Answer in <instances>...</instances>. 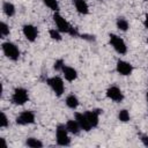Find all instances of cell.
<instances>
[{
    "label": "cell",
    "mask_w": 148,
    "mask_h": 148,
    "mask_svg": "<svg viewBox=\"0 0 148 148\" xmlns=\"http://www.w3.org/2000/svg\"><path fill=\"white\" fill-rule=\"evenodd\" d=\"M53 21H54V23H56L57 29H58L60 32H62V34H67V35L73 36V37L79 36L77 30H76L75 28H73V27L69 24V22H68L67 20H65L58 12L54 13V15H53Z\"/></svg>",
    "instance_id": "1"
},
{
    "label": "cell",
    "mask_w": 148,
    "mask_h": 148,
    "mask_svg": "<svg viewBox=\"0 0 148 148\" xmlns=\"http://www.w3.org/2000/svg\"><path fill=\"white\" fill-rule=\"evenodd\" d=\"M68 131L66 128V125L59 124L56 128V141L58 146L61 147H67L71 145V138L68 135Z\"/></svg>",
    "instance_id": "2"
},
{
    "label": "cell",
    "mask_w": 148,
    "mask_h": 148,
    "mask_svg": "<svg viewBox=\"0 0 148 148\" xmlns=\"http://www.w3.org/2000/svg\"><path fill=\"white\" fill-rule=\"evenodd\" d=\"M1 49H2L3 54L8 59H10L13 61L18 60V58L21 56V52H20L18 47L14 43H12V42H3L2 45H1Z\"/></svg>",
    "instance_id": "3"
},
{
    "label": "cell",
    "mask_w": 148,
    "mask_h": 148,
    "mask_svg": "<svg viewBox=\"0 0 148 148\" xmlns=\"http://www.w3.org/2000/svg\"><path fill=\"white\" fill-rule=\"evenodd\" d=\"M29 101V92L25 88L17 87L12 94V103L15 105H24Z\"/></svg>",
    "instance_id": "4"
},
{
    "label": "cell",
    "mask_w": 148,
    "mask_h": 148,
    "mask_svg": "<svg viewBox=\"0 0 148 148\" xmlns=\"http://www.w3.org/2000/svg\"><path fill=\"white\" fill-rule=\"evenodd\" d=\"M109 40H110L111 46L113 47V50L117 53H119V54H126V52H127V45H126L125 40L121 37H119L116 34H110L109 35Z\"/></svg>",
    "instance_id": "5"
},
{
    "label": "cell",
    "mask_w": 148,
    "mask_h": 148,
    "mask_svg": "<svg viewBox=\"0 0 148 148\" xmlns=\"http://www.w3.org/2000/svg\"><path fill=\"white\" fill-rule=\"evenodd\" d=\"M46 83L47 86L52 89V91L58 96L60 97L64 92H65V83H64V80L60 77V76H52V77H49L46 80Z\"/></svg>",
    "instance_id": "6"
},
{
    "label": "cell",
    "mask_w": 148,
    "mask_h": 148,
    "mask_svg": "<svg viewBox=\"0 0 148 148\" xmlns=\"http://www.w3.org/2000/svg\"><path fill=\"white\" fill-rule=\"evenodd\" d=\"M16 124L17 125H21V126H25V125H30V124H34L35 123V113L32 111H29V110H25V111H22L15 119Z\"/></svg>",
    "instance_id": "7"
},
{
    "label": "cell",
    "mask_w": 148,
    "mask_h": 148,
    "mask_svg": "<svg viewBox=\"0 0 148 148\" xmlns=\"http://www.w3.org/2000/svg\"><path fill=\"white\" fill-rule=\"evenodd\" d=\"M105 94H106V97L114 103H120L124 99V94L120 90V88H118L117 86H110L106 89Z\"/></svg>",
    "instance_id": "8"
},
{
    "label": "cell",
    "mask_w": 148,
    "mask_h": 148,
    "mask_svg": "<svg viewBox=\"0 0 148 148\" xmlns=\"http://www.w3.org/2000/svg\"><path fill=\"white\" fill-rule=\"evenodd\" d=\"M116 71H117L118 74H120L123 76H127V75H131L132 74L133 66L130 62L119 59V60H117V64H116Z\"/></svg>",
    "instance_id": "9"
},
{
    "label": "cell",
    "mask_w": 148,
    "mask_h": 148,
    "mask_svg": "<svg viewBox=\"0 0 148 148\" xmlns=\"http://www.w3.org/2000/svg\"><path fill=\"white\" fill-rule=\"evenodd\" d=\"M22 32L24 35V37L29 40V42H35L37 39L38 36V29L34 25V24H24L22 27Z\"/></svg>",
    "instance_id": "10"
},
{
    "label": "cell",
    "mask_w": 148,
    "mask_h": 148,
    "mask_svg": "<svg viewBox=\"0 0 148 148\" xmlns=\"http://www.w3.org/2000/svg\"><path fill=\"white\" fill-rule=\"evenodd\" d=\"M74 119L79 123V125H80V127H81L82 131L89 132V131L92 128L91 125H90V123H89V120H88V118H87V116H86L84 113L75 112V113H74Z\"/></svg>",
    "instance_id": "11"
},
{
    "label": "cell",
    "mask_w": 148,
    "mask_h": 148,
    "mask_svg": "<svg viewBox=\"0 0 148 148\" xmlns=\"http://www.w3.org/2000/svg\"><path fill=\"white\" fill-rule=\"evenodd\" d=\"M61 73H62V75H64L65 80L68 81V82H73V81H75L76 77H77V72H76V69H75L74 67H72V66L64 65L62 68H61Z\"/></svg>",
    "instance_id": "12"
},
{
    "label": "cell",
    "mask_w": 148,
    "mask_h": 148,
    "mask_svg": "<svg viewBox=\"0 0 148 148\" xmlns=\"http://www.w3.org/2000/svg\"><path fill=\"white\" fill-rule=\"evenodd\" d=\"M102 111L103 110H101V109H96V110H90V111H86L84 112V114L87 116V118H88V120H89V123H90L92 128L97 127V125L99 123V114L102 113Z\"/></svg>",
    "instance_id": "13"
},
{
    "label": "cell",
    "mask_w": 148,
    "mask_h": 148,
    "mask_svg": "<svg viewBox=\"0 0 148 148\" xmlns=\"http://www.w3.org/2000/svg\"><path fill=\"white\" fill-rule=\"evenodd\" d=\"M73 5L79 14L87 15L89 13V6L86 0H73Z\"/></svg>",
    "instance_id": "14"
},
{
    "label": "cell",
    "mask_w": 148,
    "mask_h": 148,
    "mask_svg": "<svg viewBox=\"0 0 148 148\" xmlns=\"http://www.w3.org/2000/svg\"><path fill=\"white\" fill-rule=\"evenodd\" d=\"M65 125H66L67 131H68L69 133L74 134V135H79L80 132L82 131L81 127H80V125H79V123H77L75 119H69V120H67Z\"/></svg>",
    "instance_id": "15"
},
{
    "label": "cell",
    "mask_w": 148,
    "mask_h": 148,
    "mask_svg": "<svg viewBox=\"0 0 148 148\" xmlns=\"http://www.w3.org/2000/svg\"><path fill=\"white\" fill-rule=\"evenodd\" d=\"M65 103H66V105H67L69 109H72V110H75V109L79 106V104H80L79 98H77L74 94H69V95L66 97Z\"/></svg>",
    "instance_id": "16"
},
{
    "label": "cell",
    "mask_w": 148,
    "mask_h": 148,
    "mask_svg": "<svg viewBox=\"0 0 148 148\" xmlns=\"http://www.w3.org/2000/svg\"><path fill=\"white\" fill-rule=\"evenodd\" d=\"M2 10H3L5 15H7L8 17L14 16V15H15V13H16L15 6H14L12 2H9V1H5V2L2 3Z\"/></svg>",
    "instance_id": "17"
},
{
    "label": "cell",
    "mask_w": 148,
    "mask_h": 148,
    "mask_svg": "<svg viewBox=\"0 0 148 148\" xmlns=\"http://www.w3.org/2000/svg\"><path fill=\"white\" fill-rule=\"evenodd\" d=\"M116 25L120 31H127L130 29V23L126 18L124 17H118L116 21Z\"/></svg>",
    "instance_id": "18"
},
{
    "label": "cell",
    "mask_w": 148,
    "mask_h": 148,
    "mask_svg": "<svg viewBox=\"0 0 148 148\" xmlns=\"http://www.w3.org/2000/svg\"><path fill=\"white\" fill-rule=\"evenodd\" d=\"M25 146L30 147V148H42L43 147V142L36 138H28L25 140Z\"/></svg>",
    "instance_id": "19"
},
{
    "label": "cell",
    "mask_w": 148,
    "mask_h": 148,
    "mask_svg": "<svg viewBox=\"0 0 148 148\" xmlns=\"http://www.w3.org/2000/svg\"><path fill=\"white\" fill-rule=\"evenodd\" d=\"M44 2V5L46 7H49L51 10L53 12H58L59 10V3H58V0H42Z\"/></svg>",
    "instance_id": "20"
},
{
    "label": "cell",
    "mask_w": 148,
    "mask_h": 148,
    "mask_svg": "<svg viewBox=\"0 0 148 148\" xmlns=\"http://www.w3.org/2000/svg\"><path fill=\"white\" fill-rule=\"evenodd\" d=\"M131 116H130V112L126 110V109H123L118 112V119L121 121V123H127L130 120Z\"/></svg>",
    "instance_id": "21"
},
{
    "label": "cell",
    "mask_w": 148,
    "mask_h": 148,
    "mask_svg": "<svg viewBox=\"0 0 148 148\" xmlns=\"http://www.w3.org/2000/svg\"><path fill=\"white\" fill-rule=\"evenodd\" d=\"M8 35H9V25L2 21L0 23V36H1V38H5Z\"/></svg>",
    "instance_id": "22"
},
{
    "label": "cell",
    "mask_w": 148,
    "mask_h": 148,
    "mask_svg": "<svg viewBox=\"0 0 148 148\" xmlns=\"http://www.w3.org/2000/svg\"><path fill=\"white\" fill-rule=\"evenodd\" d=\"M49 35H50V37L52 38V39H54V40H61L62 39V37H61V32L58 30V29H50L49 30Z\"/></svg>",
    "instance_id": "23"
},
{
    "label": "cell",
    "mask_w": 148,
    "mask_h": 148,
    "mask_svg": "<svg viewBox=\"0 0 148 148\" xmlns=\"http://www.w3.org/2000/svg\"><path fill=\"white\" fill-rule=\"evenodd\" d=\"M8 125H9V120H8L7 116H6V113L1 112V114H0V127L1 128H6V127H8Z\"/></svg>",
    "instance_id": "24"
},
{
    "label": "cell",
    "mask_w": 148,
    "mask_h": 148,
    "mask_svg": "<svg viewBox=\"0 0 148 148\" xmlns=\"http://www.w3.org/2000/svg\"><path fill=\"white\" fill-rule=\"evenodd\" d=\"M64 65H65L64 61H62L61 59H59V60H57V61L54 62V66H53V67H54L56 71H60V72H61V68H62Z\"/></svg>",
    "instance_id": "25"
},
{
    "label": "cell",
    "mask_w": 148,
    "mask_h": 148,
    "mask_svg": "<svg viewBox=\"0 0 148 148\" xmlns=\"http://www.w3.org/2000/svg\"><path fill=\"white\" fill-rule=\"evenodd\" d=\"M141 142L143 143V146L148 147V135H146V134L141 135Z\"/></svg>",
    "instance_id": "26"
},
{
    "label": "cell",
    "mask_w": 148,
    "mask_h": 148,
    "mask_svg": "<svg viewBox=\"0 0 148 148\" xmlns=\"http://www.w3.org/2000/svg\"><path fill=\"white\" fill-rule=\"evenodd\" d=\"M143 25H145V28L148 30V14H146L145 15V21H143Z\"/></svg>",
    "instance_id": "27"
},
{
    "label": "cell",
    "mask_w": 148,
    "mask_h": 148,
    "mask_svg": "<svg viewBox=\"0 0 148 148\" xmlns=\"http://www.w3.org/2000/svg\"><path fill=\"white\" fill-rule=\"evenodd\" d=\"M1 141H2V145L5 148H7V142H6V139L5 138H1Z\"/></svg>",
    "instance_id": "28"
},
{
    "label": "cell",
    "mask_w": 148,
    "mask_h": 148,
    "mask_svg": "<svg viewBox=\"0 0 148 148\" xmlns=\"http://www.w3.org/2000/svg\"><path fill=\"white\" fill-rule=\"evenodd\" d=\"M98 1H103V0H98Z\"/></svg>",
    "instance_id": "29"
},
{
    "label": "cell",
    "mask_w": 148,
    "mask_h": 148,
    "mask_svg": "<svg viewBox=\"0 0 148 148\" xmlns=\"http://www.w3.org/2000/svg\"><path fill=\"white\" fill-rule=\"evenodd\" d=\"M145 1H148V0H145Z\"/></svg>",
    "instance_id": "30"
},
{
    "label": "cell",
    "mask_w": 148,
    "mask_h": 148,
    "mask_svg": "<svg viewBox=\"0 0 148 148\" xmlns=\"http://www.w3.org/2000/svg\"><path fill=\"white\" fill-rule=\"evenodd\" d=\"M147 42H148V39H147Z\"/></svg>",
    "instance_id": "31"
},
{
    "label": "cell",
    "mask_w": 148,
    "mask_h": 148,
    "mask_svg": "<svg viewBox=\"0 0 148 148\" xmlns=\"http://www.w3.org/2000/svg\"><path fill=\"white\" fill-rule=\"evenodd\" d=\"M147 104H148V103H147Z\"/></svg>",
    "instance_id": "32"
}]
</instances>
